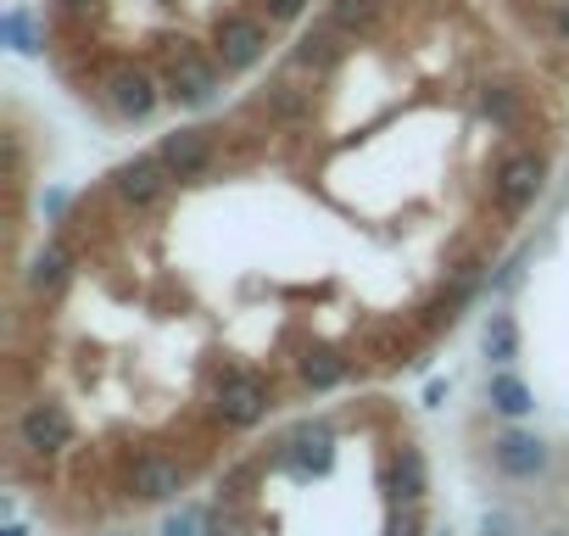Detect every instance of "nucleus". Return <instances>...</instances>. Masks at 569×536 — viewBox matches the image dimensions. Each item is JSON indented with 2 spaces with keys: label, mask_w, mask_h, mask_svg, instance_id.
I'll return each mask as SVG.
<instances>
[{
  "label": "nucleus",
  "mask_w": 569,
  "mask_h": 536,
  "mask_svg": "<svg viewBox=\"0 0 569 536\" xmlns=\"http://www.w3.org/2000/svg\"><path fill=\"white\" fill-rule=\"evenodd\" d=\"M268 403H273V386H268L262 375H246V369L223 375V380H218V397H212L218 419H223V425H234V430L257 425V419L268 414Z\"/></svg>",
  "instance_id": "nucleus-1"
},
{
  "label": "nucleus",
  "mask_w": 569,
  "mask_h": 536,
  "mask_svg": "<svg viewBox=\"0 0 569 536\" xmlns=\"http://www.w3.org/2000/svg\"><path fill=\"white\" fill-rule=\"evenodd\" d=\"M18 441H23L29 453L51 458V453H62V447L73 441V414H68L57 397H40V403L23 408V419H18Z\"/></svg>",
  "instance_id": "nucleus-2"
},
{
  "label": "nucleus",
  "mask_w": 569,
  "mask_h": 536,
  "mask_svg": "<svg viewBox=\"0 0 569 536\" xmlns=\"http://www.w3.org/2000/svg\"><path fill=\"white\" fill-rule=\"evenodd\" d=\"M541 185H547V162H541L536 151H513V157H502L497 173H491V190H497V201H502L508 212L530 207V201L541 196Z\"/></svg>",
  "instance_id": "nucleus-3"
},
{
  "label": "nucleus",
  "mask_w": 569,
  "mask_h": 536,
  "mask_svg": "<svg viewBox=\"0 0 569 536\" xmlns=\"http://www.w3.org/2000/svg\"><path fill=\"white\" fill-rule=\"evenodd\" d=\"M218 62H223V73H240V68H251L262 51H268V23L262 18H246V12H234V18H223L218 23Z\"/></svg>",
  "instance_id": "nucleus-4"
},
{
  "label": "nucleus",
  "mask_w": 569,
  "mask_h": 536,
  "mask_svg": "<svg viewBox=\"0 0 569 536\" xmlns=\"http://www.w3.org/2000/svg\"><path fill=\"white\" fill-rule=\"evenodd\" d=\"M129 492L140 503H168V497L184 492V464L168 458V453H140L134 469H129Z\"/></svg>",
  "instance_id": "nucleus-5"
},
{
  "label": "nucleus",
  "mask_w": 569,
  "mask_h": 536,
  "mask_svg": "<svg viewBox=\"0 0 569 536\" xmlns=\"http://www.w3.org/2000/svg\"><path fill=\"white\" fill-rule=\"evenodd\" d=\"M212 90H218V68L201 62L196 51H179L173 68H168V96L179 107H201V101H212Z\"/></svg>",
  "instance_id": "nucleus-6"
},
{
  "label": "nucleus",
  "mask_w": 569,
  "mask_h": 536,
  "mask_svg": "<svg viewBox=\"0 0 569 536\" xmlns=\"http://www.w3.org/2000/svg\"><path fill=\"white\" fill-rule=\"evenodd\" d=\"M157 157H162V168L173 179H196L212 162V129H179V135H168L157 146Z\"/></svg>",
  "instance_id": "nucleus-7"
},
{
  "label": "nucleus",
  "mask_w": 569,
  "mask_h": 536,
  "mask_svg": "<svg viewBox=\"0 0 569 536\" xmlns=\"http://www.w3.org/2000/svg\"><path fill=\"white\" fill-rule=\"evenodd\" d=\"M168 168H162V157H134V162H123L118 173H112V190L129 201V207H151L162 190H168Z\"/></svg>",
  "instance_id": "nucleus-8"
},
{
  "label": "nucleus",
  "mask_w": 569,
  "mask_h": 536,
  "mask_svg": "<svg viewBox=\"0 0 569 536\" xmlns=\"http://www.w3.org/2000/svg\"><path fill=\"white\" fill-rule=\"evenodd\" d=\"M491 453H497V469L513 475V480H530V475L547 469V441L530 436V430H508V436H497Z\"/></svg>",
  "instance_id": "nucleus-9"
},
{
  "label": "nucleus",
  "mask_w": 569,
  "mask_h": 536,
  "mask_svg": "<svg viewBox=\"0 0 569 536\" xmlns=\"http://www.w3.org/2000/svg\"><path fill=\"white\" fill-rule=\"evenodd\" d=\"M107 96H112V107H118L123 118H151V112H157V85H151V73H140V68H118V73L107 79Z\"/></svg>",
  "instance_id": "nucleus-10"
},
{
  "label": "nucleus",
  "mask_w": 569,
  "mask_h": 536,
  "mask_svg": "<svg viewBox=\"0 0 569 536\" xmlns=\"http://www.w3.org/2000/svg\"><path fill=\"white\" fill-rule=\"evenodd\" d=\"M391 492L402 503H419L425 497V453L419 447H397V458H391Z\"/></svg>",
  "instance_id": "nucleus-11"
},
{
  "label": "nucleus",
  "mask_w": 569,
  "mask_h": 536,
  "mask_svg": "<svg viewBox=\"0 0 569 536\" xmlns=\"http://www.w3.org/2000/svg\"><path fill=\"white\" fill-rule=\"evenodd\" d=\"M491 408L497 414H508V419H525L530 408H536V397H530V386L519 380V375H491Z\"/></svg>",
  "instance_id": "nucleus-12"
},
{
  "label": "nucleus",
  "mask_w": 569,
  "mask_h": 536,
  "mask_svg": "<svg viewBox=\"0 0 569 536\" xmlns=\"http://www.w3.org/2000/svg\"><path fill=\"white\" fill-rule=\"evenodd\" d=\"M302 380L319 386V391H330V386L347 380V358L330 353V347H313V353H302Z\"/></svg>",
  "instance_id": "nucleus-13"
},
{
  "label": "nucleus",
  "mask_w": 569,
  "mask_h": 536,
  "mask_svg": "<svg viewBox=\"0 0 569 536\" xmlns=\"http://www.w3.org/2000/svg\"><path fill=\"white\" fill-rule=\"evenodd\" d=\"M330 18H336V29H347V34H369V29L380 23V0H336Z\"/></svg>",
  "instance_id": "nucleus-14"
},
{
  "label": "nucleus",
  "mask_w": 569,
  "mask_h": 536,
  "mask_svg": "<svg viewBox=\"0 0 569 536\" xmlns=\"http://www.w3.org/2000/svg\"><path fill=\"white\" fill-rule=\"evenodd\" d=\"M297 62H302V68H319V73H325V68H336V62H341L336 34H325V29L302 34V40H297Z\"/></svg>",
  "instance_id": "nucleus-15"
},
{
  "label": "nucleus",
  "mask_w": 569,
  "mask_h": 536,
  "mask_svg": "<svg viewBox=\"0 0 569 536\" xmlns=\"http://www.w3.org/2000/svg\"><path fill=\"white\" fill-rule=\"evenodd\" d=\"M486 358H491V364H513V358H519V325H513L508 314H497V319L486 325Z\"/></svg>",
  "instance_id": "nucleus-16"
},
{
  "label": "nucleus",
  "mask_w": 569,
  "mask_h": 536,
  "mask_svg": "<svg viewBox=\"0 0 569 536\" xmlns=\"http://www.w3.org/2000/svg\"><path fill=\"white\" fill-rule=\"evenodd\" d=\"M68 280V251L62 246H46L40 257H34V268H29V286L34 291H57Z\"/></svg>",
  "instance_id": "nucleus-17"
},
{
  "label": "nucleus",
  "mask_w": 569,
  "mask_h": 536,
  "mask_svg": "<svg viewBox=\"0 0 569 536\" xmlns=\"http://www.w3.org/2000/svg\"><path fill=\"white\" fill-rule=\"evenodd\" d=\"M480 107H486L491 123H513V118H519V101H513L508 85H486V90H480Z\"/></svg>",
  "instance_id": "nucleus-18"
},
{
  "label": "nucleus",
  "mask_w": 569,
  "mask_h": 536,
  "mask_svg": "<svg viewBox=\"0 0 569 536\" xmlns=\"http://www.w3.org/2000/svg\"><path fill=\"white\" fill-rule=\"evenodd\" d=\"M7 40H12V51H23V57H34V51H40L29 12H7Z\"/></svg>",
  "instance_id": "nucleus-19"
},
{
  "label": "nucleus",
  "mask_w": 569,
  "mask_h": 536,
  "mask_svg": "<svg viewBox=\"0 0 569 536\" xmlns=\"http://www.w3.org/2000/svg\"><path fill=\"white\" fill-rule=\"evenodd\" d=\"M302 7H308V0H262L268 23H297V18H302Z\"/></svg>",
  "instance_id": "nucleus-20"
},
{
  "label": "nucleus",
  "mask_w": 569,
  "mask_h": 536,
  "mask_svg": "<svg viewBox=\"0 0 569 536\" xmlns=\"http://www.w3.org/2000/svg\"><path fill=\"white\" fill-rule=\"evenodd\" d=\"M268 107H273V112H284V118H291V112H302V96H291V85H279V90L268 96Z\"/></svg>",
  "instance_id": "nucleus-21"
},
{
  "label": "nucleus",
  "mask_w": 569,
  "mask_h": 536,
  "mask_svg": "<svg viewBox=\"0 0 569 536\" xmlns=\"http://www.w3.org/2000/svg\"><path fill=\"white\" fill-rule=\"evenodd\" d=\"M162 536H196V519H190V514H173V519L162 525Z\"/></svg>",
  "instance_id": "nucleus-22"
},
{
  "label": "nucleus",
  "mask_w": 569,
  "mask_h": 536,
  "mask_svg": "<svg viewBox=\"0 0 569 536\" xmlns=\"http://www.w3.org/2000/svg\"><path fill=\"white\" fill-rule=\"evenodd\" d=\"M441 397H447V380H430V386H425V403H430V408H436V403H441Z\"/></svg>",
  "instance_id": "nucleus-23"
},
{
  "label": "nucleus",
  "mask_w": 569,
  "mask_h": 536,
  "mask_svg": "<svg viewBox=\"0 0 569 536\" xmlns=\"http://www.w3.org/2000/svg\"><path fill=\"white\" fill-rule=\"evenodd\" d=\"M558 34L569 40V0H558Z\"/></svg>",
  "instance_id": "nucleus-24"
},
{
  "label": "nucleus",
  "mask_w": 569,
  "mask_h": 536,
  "mask_svg": "<svg viewBox=\"0 0 569 536\" xmlns=\"http://www.w3.org/2000/svg\"><path fill=\"white\" fill-rule=\"evenodd\" d=\"M57 7H62V12H84V7H90V0H57Z\"/></svg>",
  "instance_id": "nucleus-25"
},
{
  "label": "nucleus",
  "mask_w": 569,
  "mask_h": 536,
  "mask_svg": "<svg viewBox=\"0 0 569 536\" xmlns=\"http://www.w3.org/2000/svg\"><path fill=\"white\" fill-rule=\"evenodd\" d=\"M7 536H29V530H23V525H7Z\"/></svg>",
  "instance_id": "nucleus-26"
},
{
  "label": "nucleus",
  "mask_w": 569,
  "mask_h": 536,
  "mask_svg": "<svg viewBox=\"0 0 569 536\" xmlns=\"http://www.w3.org/2000/svg\"><path fill=\"white\" fill-rule=\"evenodd\" d=\"M547 536H563V530H547Z\"/></svg>",
  "instance_id": "nucleus-27"
}]
</instances>
